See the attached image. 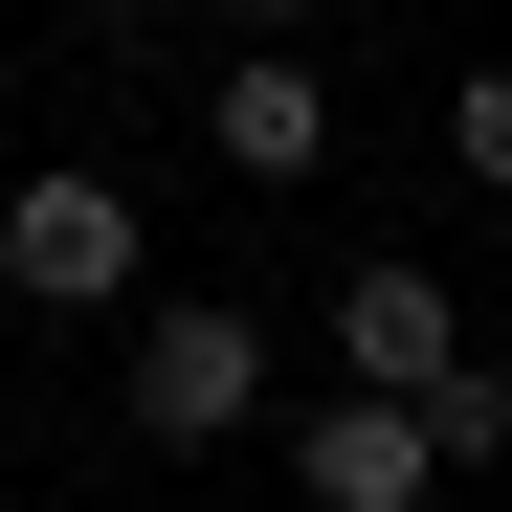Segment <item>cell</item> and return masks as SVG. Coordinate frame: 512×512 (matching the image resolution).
Returning a JSON list of instances; mask_svg holds the SVG:
<instances>
[{
  "instance_id": "obj_1",
  "label": "cell",
  "mask_w": 512,
  "mask_h": 512,
  "mask_svg": "<svg viewBox=\"0 0 512 512\" xmlns=\"http://www.w3.org/2000/svg\"><path fill=\"white\" fill-rule=\"evenodd\" d=\"M112 401H134V446H245V423H268V334H245L223 290H179V312L134 334Z\"/></svg>"
},
{
  "instance_id": "obj_2",
  "label": "cell",
  "mask_w": 512,
  "mask_h": 512,
  "mask_svg": "<svg viewBox=\"0 0 512 512\" xmlns=\"http://www.w3.org/2000/svg\"><path fill=\"white\" fill-rule=\"evenodd\" d=\"M0 290H23V312H134V179L45 156V179L0 201Z\"/></svg>"
},
{
  "instance_id": "obj_3",
  "label": "cell",
  "mask_w": 512,
  "mask_h": 512,
  "mask_svg": "<svg viewBox=\"0 0 512 512\" xmlns=\"http://www.w3.org/2000/svg\"><path fill=\"white\" fill-rule=\"evenodd\" d=\"M334 379H379V401H446V379H468V312H446V268L357 245V268H334Z\"/></svg>"
},
{
  "instance_id": "obj_4",
  "label": "cell",
  "mask_w": 512,
  "mask_h": 512,
  "mask_svg": "<svg viewBox=\"0 0 512 512\" xmlns=\"http://www.w3.org/2000/svg\"><path fill=\"white\" fill-rule=\"evenodd\" d=\"M290 490H312V512H423V490H446V423L379 401V379H334V401L290 423Z\"/></svg>"
},
{
  "instance_id": "obj_5",
  "label": "cell",
  "mask_w": 512,
  "mask_h": 512,
  "mask_svg": "<svg viewBox=\"0 0 512 512\" xmlns=\"http://www.w3.org/2000/svg\"><path fill=\"white\" fill-rule=\"evenodd\" d=\"M201 156H223V179H312V156H334V90H312V45H245L223 67V90H201Z\"/></svg>"
},
{
  "instance_id": "obj_6",
  "label": "cell",
  "mask_w": 512,
  "mask_h": 512,
  "mask_svg": "<svg viewBox=\"0 0 512 512\" xmlns=\"http://www.w3.org/2000/svg\"><path fill=\"white\" fill-rule=\"evenodd\" d=\"M423 423H446V490H468V468H512V357H468V379L423 401Z\"/></svg>"
},
{
  "instance_id": "obj_7",
  "label": "cell",
  "mask_w": 512,
  "mask_h": 512,
  "mask_svg": "<svg viewBox=\"0 0 512 512\" xmlns=\"http://www.w3.org/2000/svg\"><path fill=\"white\" fill-rule=\"evenodd\" d=\"M446 179H490V201H512V67H468V90H446Z\"/></svg>"
},
{
  "instance_id": "obj_8",
  "label": "cell",
  "mask_w": 512,
  "mask_h": 512,
  "mask_svg": "<svg viewBox=\"0 0 512 512\" xmlns=\"http://www.w3.org/2000/svg\"><path fill=\"white\" fill-rule=\"evenodd\" d=\"M223 23H245V45H290V23H312V0H223Z\"/></svg>"
},
{
  "instance_id": "obj_9",
  "label": "cell",
  "mask_w": 512,
  "mask_h": 512,
  "mask_svg": "<svg viewBox=\"0 0 512 512\" xmlns=\"http://www.w3.org/2000/svg\"><path fill=\"white\" fill-rule=\"evenodd\" d=\"M90 23H112V45H134V23H156V0H90Z\"/></svg>"
}]
</instances>
